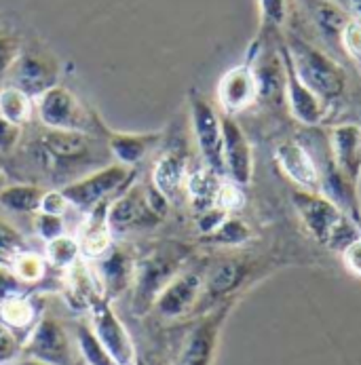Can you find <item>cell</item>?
<instances>
[{"label": "cell", "instance_id": "cell-1", "mask_svg": "<svg viewBox=\"0 0 361 365\" xmlns=\"http://www.w3.org/2000/svg\"><path fill=\"white\" fill-rule=\"evenodd\" d=\"M195 250L180 241L156 243L142 258L136 260V277L131 287V311L138 317L153 313L158 294L178 277L190 262Z\"/></svg>", "mask_w": 361, "mask_h": 365}, {"label": "cell", "instance_id": "cell-2", "mask_svg": "<svg viewBox=\"0 0 361 365\" xmlns=\"http://www.w3.org/2000/svg\"><path fill=\"white\" fill-rule=\"evenodd\" d=\"M292 205L305 230L327 250L342 252L361 235V228L353 222V217L321 192L296 188L292 192Z\"/></svg>", "mask_w": 361, "mask_h": 365}, {"label": "cell", "instance_id": "cell-3", "mask_svg": "<svg viewBox=\"0 0 361 365\" xmlns=\"http://www.w3.org/2000/svg\"><path fill=\"white\" fill-rule=\"evenodd\" d=\"M288 47L292 66L298 74V78L309 87L312 93H317L323 102L332 104L340 100L347 91V72L340 63H336L325 53L310 47L302 41H292Z\"/></svg>", "mask_w": 361, "mask_h": 365}, {"label": "cell", "instance_id": "cell-4", "mask_svg": "<svg viewBox=\"0 0 361 365\" xmlns=\"http://www.w3.org/2000/svg\"><path fill=\"white\" fill-rule=\"evenodd\" d=\"M34 110L47 129L59 131H81L89 133L100 127L96 114L83 104L70 89L55 85L39 100H34Z\"/></svg>", "mask_w": 361, "mask_h": 365}, {"label": "cell", "instance_id": "cell-5", "mask_svg": "<svg viewBox=\"0 0 361 365\" xmlns=\"http://www.w3.org/2000/svg\"><path fill=\"white\" fill-rule=\"evenodd\" d=\"M133 175H136L133 167L114 163V165L102 167V169L89 173V175L72 182V184H66L61 188V192H63V197L68 199V203L72 207L89 211L91 207H96L98 203L112 201V195L123 192L129 186Z\"/></svg>", "mask_w": 361, "mask_h": 365}, {"label": "cell", "instance_id": "cell-6", "mask_svg": "<svg viewBox=\"0 0 361 365\" xmlns=\"http://www.w3.org/2000/svg\"><path fill=\"white\" fill-rule=\"evenodd\" d=\"M193 133L199 146L201 158L211 171L226 178L224 169V135H222V114L207 102L199 91H190L188 96Z\"/></svg>", "mask_w": 361, "mask_h": 365}, {"label": "cell", "instance_id": "cell-7", "mask_svg": "<svg viewBox=\"0 0 361 365\" xmlns=\"http://www.w3.org/2000/svg\"><path fill=\"white\" fill-rule=\"evenodd\" d=\"M108 222L112 232L127 235L136 230H151L163 222V215L155 209L148 197V186L129 184L118 197L110 201Z\"/></svg>", "mask_w": 361, "mask_h": 365}, {"label": "cell", "instance_id": "cell-8", "mask_svg": "<svg viewBox=\"0 0 361 365\" xmlns=\"http://www.w3.org/2000/svg\"><path fill=\"white\" fill-rule=\"evenodd\" d=\"M89 313H91V329L96 331L98 340L110 353V357L118 365H136L138 353H136L133 338L127 331L125 323L112 311L110 300H106L103 296H98L93 300Z\"/></svg>", "mask_w": 361, "mask_h": 365}, {"label": "cell", "instance_id": "cell-9", "mask_svg": "<svg viewBox=\"0 0 361 365\" xmlns=\"http://www.w3.org/2000/svg\"><path fill=\"white\" fill-rule=\"evenodd\" d=\"M203 274L205 270L184 268L178 277L169 281V285L158 294L153 313L165 321H176L186 314H195L203 292Z\"/></svg>", "mask_w": 361, "mask_h": 365}, {"label": "cell", "instance_id": "cell-10", "mask_svg": "<svg viewBox=\"0 0 361 365\" xmlns=\"http://www.w3.org/2000/svg\"><path fill=\"white\" fill-rule=\"evenodd\" d=\"M228 313H230V302L220 304L213 311L205 313V317L186 336L176 365H213L220 331Z\"/></svg>", "mask_w": 361, "mask_h": 365}, {"label": "cell", "instance_id": "cell-11", "mask_svg": "<svg viewBox=\"0 0 361 365\" xmlns=\"http://www.w3.org/2000/svg\"><path fill=\"white\" fill-rule=\"evenodd\" d=\"M26 357L49 365H72V346L66 327L53 319L41 317L24 342Z\"/></svg>", "mask_w": 361, "mask_h": 365}, {"label": "cell", "instance_id": "cell-12", "mask_svg": "<svg viewBox=\"0 0 361 365\" xmlns=\"http://www.w3.org/2000/svg\"><path fill=\"white\" fill-rule=\"evenodd\" d=\"M93 153V138L81 131L47 129L36 144V157L47 167L85 163Z\"/></svg>", "mask_w": 361, "mask_h": 365}, {"label": "cell", "instance_id": "cell-13", "mask_svg": "<svg viewBox=\"0 0 361 365\" xmlns=\"http://www.w3.org/2000/svg\"><path fill=\"white\" fill-rule=\"evenodd\" d=\"M281 55H283V63H285V102L290 106L292 116L309 129L321 127L325 123V118L330 116L332 104L323 102L298 78L285 45H281Z\"/></svg>", "mask_w": 361, "mask_h": 365}, {"label": "cell", "instance_id": "cell-14", "mask_svg": "<svg viewBox=\"0 0 361 365\" xmlns=\"http://www.w3.org/2000/svg\"><path fill=\"white\" fill-rule=\"evenodd\" d=\"M222 135H224V169L226 180L239 184L241 188L250 186L254 180V150L241 129V125L222 112Z\"/></svg>", "mask_w": 361, "mask_h": 365}, {"label": "cell", "instance_id": "cell-15", "mask_svg": "<svg viewBox=\"0 0 361 365\" xmlns=\"http://www.w3.org/2000/svg\"><path fill=\"white\" fill-rule=\"evenodd\" d=\"M218 102L224 114L245 112L260 100V85L250 61H243L222 74L218 83Z\"/></svg>", "mask_w": 361, "mask_h": 365}, {"label": "cell", "instance_id": "cell-16", "mask_svg": "<svg viewBox=\"0 0 361 365\" xmlns=\"http://www.w3.org/2000/svg\"><path fill=\"white\" fill-rule=\"evenodd\" d=\"M13 85L39 100L59 81V63L45 53H21L11 68Z\"/></svg>", "mask_w": 361, "mask_h": 365}, {"label": "cell", "instance_id": "cell-17", "mask_svg": "<svg viewBox=\"0 0 361 365\" xmlns=\"http://www.w3.org/2000/svg\"><path fill=\"white\" fill-rule=\"evenodd\" d=\"M330 155L340 175L360 190L361 184V125L342 123L327 133Z\"/></svg>", "mask_w": 361, "mask_h": 365}, {"label": "cell", "instance_id": "cell-18", "mask_svg": "<svg viewBox=\"0 0 361 365\" xmlns=\"http://www.w3.org/2000/svg\"><path fill=\"white\" fill-rule=\"evenodd\" d=\"M136 256L125 247H110L98 262L96 279L106 300H114L133 287Z\"/></svg>", "mask_w": 361, "mask_h": 365}, {"label": "cell", "instance_id": "cell-19", "mask_svg": "<svg viewBox=\"0 0 361 365\" xmlns=\"http://www.w3.org/2000/svg\"><path fill=\"white\" fill-rule=\"evenodd\" d=\"M275 163L281 173L296 184L300 190L319 192V173L315 158L305 142L300 140H283L275 148Z\"/></svg>", "mask_w": 361, "mask_h": 365}, {"label": "cell", "instance_id": "cell-20", "mask_svg": "<svg viewBox=\"0 0 361 365\" xmlns=\"http://www.w3.org/2000/svg\"><path fill=\"white\" fill-rule=\"evenodd\" d=\"M108 207H110V201L98 203L96 207L89 209V213L85 215V220L76 232V241L81 245V256L85 260H100L112 247L114 232L108 222Z\"/></svg>", "mask_w": 361, "mask_h": 365}, {"label": "cell", "instance_id": "cell-21", "mask_svg": "<svg viewBox=\"0 0 361 365\" xmlns=\"http://www.w3.org/2000/svg\"><path fill=\"white\" fill-rule=\"evenodd\" d=\"M188 173L190 169H188L186 158L178 153H167L165 157L156 160L155 169H153V186L169 201V205L182 203L186 199Z\"/></svg>", "mask_w": 361, "mask_h": 365}, {"label": "cell", "instance_id": "cell-22", "mask_svg": "<svg viewBox=\"0 0 361 365\" xmlns=\"http://www.w3.org/2000/svg\"><path fill=\"white\" fill-rule=\"evenodd\" d=\"M98 296H102V292L98 287L96 272L85 258L63 270V298L74 311H89Z\"/></svg>", "mask_w": 361, "mask_h": 365}, {"label": "cell", "instance_id": "cell-23", "mask_svg": "<svg viewBox=\"0 0 361 365\" xmlns=\"http://www.w3.org/2000/svg\"><path fill=\"white\" fill-rule=\"evenodd\" d=\"M161 142V133H108V148L116 163L133 167L142 163L144 158L153 153L156 144Z\"/></svg>", "mask_w": 361, "mask_h": 365}, {"label": "cell", "instance_id": "cell-24", "mask_svg": "<svg viewBox=\"0 0 361 365\" xmlns=\"http://www.w3.org/2000/svg\"><path fill=\"white\" fill-rule=\"evenodd\" d=\"M224 180L226 178L218 175L207 165L188 173V180H186V199H188V203L193 205V209L197 213H201V211H205L209 207H215L218 190H220V186H222Z\"/></svg>", "mask_w": 361, "mask_h": 365}, {"label": "cell", "instance_id": "cell-25", "mask_svg": "<svg viewBox=\"0 0 361 365\" xmlns=\"http://www.w3.org/2000/svg\"><path fill=\"white\" fill-rule=\"evenodd\" d=\"M0 319L15 334H19V331H28L30 334L41 317H39L36 302L28 294H17V296H11L9 300H4L0 304Z\"/></svg>", "mask_w": 361, "mask_h": 365}, {"label": "cell", "instance_id": "cell-26", "mask_svg": "<svg viewBox=\"0 0 361 365\" xmlns=\"http://www.w3.org/2000/svg\"><path fill=\"white\" fill-rule=\"evenodd\" d=\"M45 190L34 184H9L0 190V207L11 213H36Z\"/></svg>", "mask_w": 361, "mask_h": 365}, {"label": "cell", "instance_id": "cell-27", "mask_svg": "<svg viewBox=\"0 0 361 365\" xmlns=\"http://www.w3.org/2000/svg\"><path fill=\"white\" fill-rule=\"evenodd\" d=\"M0 114L6 120L24 127L34 116V100L15 85H6L0 89Z\"/></svg>", "mask_w": 361, "mask_h": 365}, {"label": "cell", "instance_id": "cell-28", "mask_svg": "<svg viewBox=\"0 0 361 365\" xmlns=\"http://www.w3.org/2000/svg\"><path fill=\"white\" fill-rule=\"evenodd\" d=\"M47 268H49L47 258L36 252H30V250H24L21 254H17L15 260L9 266V270L28 287L41 283L47 274Z\"/></svg>", "mask_w": 361, "mask_h": 365}, {"label": "cell", "instance_id": "cell-29", "mask_svg": "<svg viewBox=\"0 0 361 365\" xmlns=\"http://www.w3.org/2000/svg\"><path fill=\"white\" fill-rule=\"evenodd\" d=\"M252 239V228L237 215H228L211 235L203 237V241L213 245H224V247H237L243 245Z\"/></svg>", "mask_w": 361, "mask_h": 365}, {"label": "cell", "instance_id": "cell-30", "mask_svg": "<svg viewBox=\"0 0 361 365\" xmlns=\"http://www.w3.org/2000/svg\"><path fill=\"white\" fill-rule=\"evenodd\" d=\"M45 258L47 264L57 268V270H66L70 268L74 262H78L81 256V245L76 241V237H70V235H59L51 241H47V247H45Z\"/></svg>", "mask_w": 361, "mask_h": 365}, {"label": "cell", "instance_id": "cell-31", "mask_svg": "<svg viewBox=\"0 0 361 365\" xmlns=\"http://www.w3.org/2000/svg\"><path fill=\"white\" fill-rule=\"evenodd\" d=\"M74 338H76V346H78V351H81L87 365H118L110 357V353L103 349V344L98 340L91 325H83V323L76 325Z\"/></svg>", "mask_w": 361, "mask_h": 365}, {"label": "cell", "instance_id": "cell-32", "mask_svg": "<svg viewBox=\"0 0 361 365\" xmlns=\"http://www.w3.org/2000/svg\"><path fill=\"white\" fill-rule=\"evenodd\" d=\"M26 250V241L21 232L4 217H0V266L9 268L17 254Z\"/></svg>", "mask_w": 361, "mask_h": 365}, {"label": "cell", "instance_id": "cell-33", "mask_svg": "<svg viewBox=\"0 0 361 365\" xmlns=\"http://www.w3.org/2000/svg\"><path fill=\"white\" fill-rule=\"evenodd\" d=\"M317 21H319V26H321V30L325 34L340 36L345 24L349 21V17H347V13L342 11L340 4H336V2L330 0V2H325V4H321L317 9Z\"/></svg>", "mask_w": 361, "mask_h": 365}, {"label": "cell", "instance_id": "cell-34", "mask_svg": "<svg viewBox=\"0 0 361 365\" xmlns=\"http://www.w3.org/2000/svg\"><path fill=\"white\" fill-rule=\"evenodd\" d=\"M245 205V195L243 188L230 180H224L220 190H218V199H215V207L224 209L226 213H237L239 209Z\"/></svg>", "mask_w": 361, "mask_h": 365}, {"label": "cell", "instance_id": "cell-35", "mask_svg": "<svg viewBox=\"0 0 361 365\" xmlns=\"http://www.w3.org/2000/svg\"><path fill=\"white\" fill-rule=\"evenodd\" d=\"M34 228H36L41 239L51 241V239L59 237V235H66V215L36 211L34 213Z\"/></svg>", "mask_w": 361, "mask_h": 365}, {"label": "cell", "instance_id": "cell-36", "mask_svg": "<svg viewBox=\"0 0 361 365\" xmlns=\"http://www.w3.org/2000/svg\"><path fill=\"white\" fill-rule=\"evenodd\" d=\"M24 351V342L19 334H15L2 319H0V365L11 364Z\"/></svg>", "mask_w": 361, "mask_h": 365}, {"label": "cell", "instance_id": "cell-37", "mask_svg": "<svg viewBox=\"0 0 361 365\" xmlns=\"http://www.w3.org/2000/svg\"><path fill=\"white\" fill-rule=\"evenodd\" d=\"M338 38L347 55L361 66V19H349Z\"/></svg>", "mask_w": 361, "mask_h": 365}, {"label": "cell", "instance_id": "cell-38", "mask_svg": "<svg viewBox=\"0 0 361 365\" xmlns=\"http://www.w3.org/2000/svg\"><path fill=\"white\" fill-rule=\"evenodd\" d=\"M264 26H283L288 19V0H258Z\"/></svg>", "mask_w": 361, "mask_h": 365}, {"label": "cell", "instance_id": "cell-39", "mask_svg": "<svg viewBox=\"0 0 361 365\" xmlns=\"http://www.w3.org/2000/svg\"><path fill=\"white\" fill-rule=\"evenodd\" d=\"M21 131L24 127L6 120L2 114H0V155H11L15 153V148L19 146L21 142Z\"/></svg>", "mask_w": 361, "mask_h": 365}, {"label": "cell", "instance_id": "cell-40", "mask_svg": "<svg viewBox=\"0 0 361 365\" xmlns=\"http://www.w3.org/2000/svg\"><path fill=\"white\" fill-rule=\"evenodd\" d=\"M19 55H21L19 41L9 34H0V78L11 72V68Z\"/></svg>", "mask_w": 361, "mask_h": 365}, {"label": "cell", "instance_id": "cell-41", "mask_svg": "<svg viewBox=\"0 0 361 365\" xmlns=\"http://www.w3.org/2000/svg\"><path fill=\"white\" fill-rule=\"evenodd\" d=\"M228 215H230V213H226L224 209L220 207L205 209V211L197 213V228H199V232H201L203 237H207V235H211Z\"/></svg>", "mask_w": 361, "mask_h": 365}, {"label": "cell", "instance_id": "cell-42", "mask_svg": "<svg viewBox=\"0 0 361 365\" xmlns=\"http://www.w3.org/2000/svg\"><path fill=\"white\" fill-rule=\"evenodd\" d=\"M26 287H28V285H24L9 268H2V266H0V304H2L4 300H9L11 296L28 294Z\"/></svg>", "mask_w": 361, "mask_h": 365}, {"label": "cell", "instance_id": "cell-43", "mask_svg": "<svg viewBox=\"0 0 361 365\" xmlns=\"http://www.w3.org/2000/svg\"><path fill=\"white\" fill-rule=\"evenodd\" d=\"M70 207H72V205L68 203V199L63 197V192H61V190H45L43 201H41V209H39V211L55 213V215H66Z\"/></svg>", "mask_w": 361, "mask_h": 365}, {"label": "cell", "instance_id": "cell-44", "mask_svg": "<svg viewBox=\"0 0 361 365\" xmlns=\"http://www.w3.org/2000/svg\"><path fill=\"white\" fill-rule=\"evenodd\" d=\"M342 254H345V264H347L353 272L361 274V235L342 250Z\"/></svg>", "mask_w": 361, "mask_h": 365}, {"label": "cell", "instance_id": "cell-45", "mask_svg": "<svg viewBox=\"0 0 361 365\" xmlns=\"http://www.w3.org/2000/svg\"><path fill=\"white\" fill-rule=\"evenodd\" d=\"M349 6L360 15V19H361V0H349Z\"/></svg>", "mask_w": 361, "mask_h": 365}, {"label": "cell", "instance_id": "cell-46", "mask_svg": "<svg viewBox=\"0 0 361 365\" xmlns=\"http://www.w3.org/2000/svg\"><path fill=\"white\" fill-rule=\"evenodd\" d=\"M332 2H336V4H340V6H349V0H332Z\"/></svg>", "mask_w": 361, "mask_h": 365}]
</instances>
